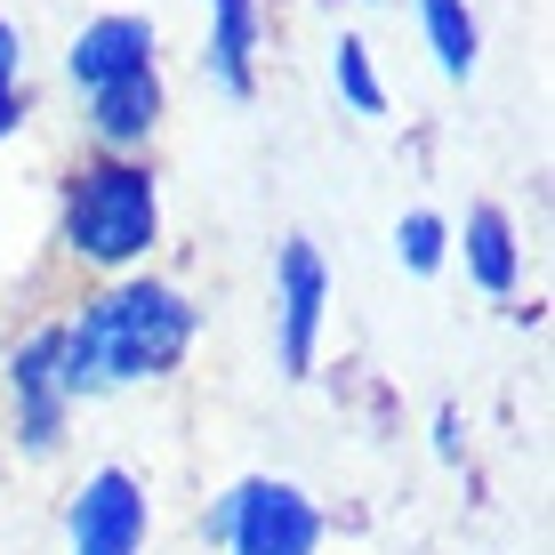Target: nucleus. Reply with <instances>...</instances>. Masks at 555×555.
Listing matches in <instances>:
<instances>
[{
  "label": "nucleus",
  "mask_w": 555,
  "mask_h": 555,
  "mask_svg": "<svg viewBox=\"0 0 555 555\" xmlns=\"http://www.w3.org/2000/svg\"><path fill=\"white\" fill-rule=\"evenodd\" d=\"M56 331H65V395L98 403V395H121V387L178 371L194 354L202 306L162 274H121L98 298H81V314L56 322Z\"/></svg>",
  "instance_id": "nucleus-1"
},
{
  "label": "nucleus",
  "mask_w": 555,
  "mask_h": 555,
  "mask_svg": "<svg viewBox=\"0 0 555 555\" xmlns=\"http://www.w3.org/2000/svg\"><path fill=\"white\" fill-rule=\"evenodd\" d=\"M56 242L65 258L98 266V274H145L153 242H162V178L145 153H89L56 194Z\"/></svg>",
  "instance_id": "nucleus-2"
},
{
  "label": "nucleus",
  "mask_w": 555,
  "mask_h": 555,
  "mask_svg": "<svg viewBox=\"0 0 555 555\" xmlns=\"http://www.w3.org/2000/svg\"><path fill=\"white\" fill-rule=\"evenodd\" d=\"M209 540L225 555H322V507L314 491L291 483V475H242L218 507H209Z\"/></svg>",
  "instance_id": "nucleus-3"
},
{
  "label": "nucleus",
  "mask_w": 555,
  "mask_h": 555,
  "mask_svg": "<svg viewBox=\"0 0 555 555\" xmlns=\"http://www.w3.org/2000/svg\"><path fill=\"white\" fill-rule=\"evenodd\" d=\"M9 411H16V443L33 459H49L65 443V418H73V395H65V331L41 322L33 338H16L9 354Z\"/></svg>",
  "instance_id": "nucleus-4"
},
{
  "label": "nucleus",
  "mask_w": 555,
  "mask_h": 555,
  "mask_svg": "<svg viewBox=\"0 0 555 555\" xmlns=\"http://www.w3.org/2000/svg\"><path fill=\"white\" fill-rule=\"evenodd\" d=\"M145 540H153V500L138 475L129 467L81 475V491L65 507V547L73 555H145Z\"/></svg>",
  "instance_id": "nucleus-5"
},
{
  "label": "nucleus",
  "mask_w": 555,
  "mask_h": 555,
  "mask_svg": "<svg viewBox=\"0 0 555 555\" xmlns=\"http://www.w3.org/2000/svg\"><path fill=\"white\" fill-rule=\"evenodd\" d=\"M322 322H331V266L314 242H282L274 258V338H282V371L306 378L322 354Z\"/></svg>",
  "instance_id": "nucleus-6"
},
{
  "label": "nucleus",
  "mask_w": 555,
  "mask_h": 555,
  "mask_svg": "<svg viewBox=\"0 0 555 555\" xmlns=\"http://www.w3.org/2000/svg\"><path fill=\"white\" fill-rule=\"evenodd\" d=\"M129 73H153V16H138V9L89 16V25L73 33V49H65V81L89 98V89L129 81Z\"/></svg>",
  "instance_id": "nucleus-7"
},
{
  "label": "nucleus",
  "mask_w": 555,
  "mask_h": 555,
  "mask_svg": "<svg viewBox=\"0 0 555 555\" xmlns=\"http://www.w3.org/2000/svg\"><path fill=\"white\" fill-rule=\"evenodd\" d=\"M162 65L153 73H129V81H105V89H89L81 98V121H89V138H98V153H145L153 145V129H162Z\"/></svg>",
  "instance_id": "nucleus-8"
},
{
  "label": "nucleus",
  "mask_w": 555,
  "mask_h": 555,
  "mask_svg": "<svg viewBox=\"0 0 555 555\" xmlns=\"http://www.w3.org/2000/svg\"><path fill=\"white\" fill-rule=\"evenodd\" d=\"M258 49H266V16H258V0H209L202 73L225 89V98H258Z\"/></svg>",
  "instance_id": "nucleus-9"
},
{
  "label": "nucleus",
  "mask_w": 555,
  "mask_h": 555,
  "mask_svg": "<svg viewBox=\"0 0 555 555\" xmlns=\"http://www.w3.org/2000/svg\"><path fill=\"white\" fill-rule=\"evenodd\" d=\"M459 258H467V282L491 298H515V282H524V242H515V218L500 202H475L467 225H459Z\"/></svg>",
  "instance_id": "nucleus-10"
},
{
  "label": "nucleus",
  "mask_w": 555,
  "mask_h": 555,
  "mask_svg": "<svg viewBox=\"0 0 555 555\" xmlns=\"http://www.w3.org/2000/svg\"><path fill=\"white\" fill-rule=\"evenodd\" d=\"M418 25H427V49H435V65H443V81H467L475 56H483L475 9L467 0H418Z\"/></svg>",
  "instance_id": "nucleus-11"
},
{
  "label": "nucleus",
  "mask_w": 555,
  "mask_h": 555,
  "mask_svg": "<svg viewBox=\"0 0 555 555\" xmlns=\"http://www.w3.org/2000/svg\"><path fill=\"white\" fill-rule=\"evenodd\" d=\"M331 81H338V98H347L362 121H378V113H387V81H378L371 41H362V33H338V49H331Z\"/></svg>",
  "instance_id": "nucleus-12"
},
{
  "label": "nucleus",
  "mask_w": 555,
  "mask_h": 555,
  "mask_svg": "<svg viewBox=\"0 0 555 555\" xmlns=\"http://www.w3.org/2000/svg\"><path fill=\"white\" fill-rule=\"evenodd\" d=\"M395 258H403V274H443L451 225L435 218V209H403V218H395Z\"/></svg>",
  "instance_id": "nucleus-13"
},
{
  "label": "nucleus",
  "mask_w": 555,
  "mask_h": 555,
  "mask_svg": "<svg viewBox=\"0 0 555 555\" xmlns=\"http://www.w3.org/2000/svg\"><path fill=\"white\" fill-rule=\"evenodd\" d=\"M25 129V33L0 16V145Z\"/></svg>",
  "instance_id": "nucleus-14"
},
{
  "label": "nucleus",
  "mask_w": 555,
  "mask_h": 555,
  "mask_svg": "<svg viewBox=\"0 0 555 555\" xmlns=\"http://www.w3.org/2000/svg\"><path fill=\"white\" fill-rule=\"evenodd\" d=\"M435 451H443V459H459V411H443V418H435Z\"/></svg>",
  "instance_id": "nucleus-15"
}]
</instances>
